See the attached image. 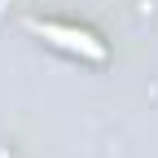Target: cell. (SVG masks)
Segmentation results:
<instances>
[{
  "label": "cell",
  "instance_id": "1",
  "mask_svg": "<svg viewBox=\"0 0 158 158\" xmlns=\"http://www.w3.org/2000/svg\"><path fill=\"white\" fill-rule=\"evenodd\" d=\"M31 31H35L40 40H48V44H57V48L75 53V57H88V62H101V57H106V44H101L97 35L79 31V27H57V22H31Z\"/></svg>",
  "mask_w": 158,
  "mask_h": 158
}]
</instances>
